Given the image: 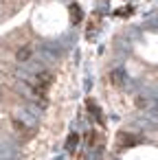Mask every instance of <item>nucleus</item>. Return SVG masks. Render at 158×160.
Returning a JSON list of instances; mask_svg holds the SVG:
<instances>
[{
    "mask_svg": "<svg viewBox=\"0 0 158 160\" xmlns=\"http://www.w3.org/2000/svg\"><path fill=\"white\" fill-rule=\"evenodd\" d=\"M51 81H53V75L51 72H40L38 79H35V83H33V92L44 97L46 90H48V86H51Z\"/></svg>",
    "mask_w": 158,
    "mask_h": 160,
    "instance_id": "nucleus-2",
    "label": "nucleus"
},
{
    "mask_svg": "<svg viewBox=\"0 0 158 160\" xmlns=\"http://www.w3.org/2000/svg\"><path fill=\"white\" fill-rule=\"evenodd\" d=\"M77 145H79V134H77V132H70L68 138H66V149H68V151H75Z\"/></svg>",
    "mask_w": 158,
    "mask_h": 160,
    "instance_id": "nucleus-4",
    "label": "nucleus"
},
{
    "mask_svg": "<svg viewBox=\"0 0 158 160\" xmlns=\"http://www.w3.org/2000/svg\"><path fill=\"white\" fill-rule=\"evenodd\" d=\"M31 55H33V48H31V46H22V48H18L16 59H18V62H27V59H31Z\"/></svg>",
    "mask_w": 158,
    "mask_h": 160,
    "instance_id": "nucleus-3",
    "label": "nucleus"
},
{
    "mask_svg": "<svg viewBox=\"0 0 158 160\" xmlns=\"http://www.w3.org/2000/svg\"><path fill=\"white\" fill-rule=\"evenodd\" d=\"M136 108H145V101L143 99H136Z\"/></svg>",
    "mask_w": 158,
    "mask_h": 160,
    "instance_id": "nucleus-7",
    "label": "nucleus"
},
{
    "mask_svg": "<svg viewBox=\"0 0 158 160\" xmlns=\"http://www.w3.org/2000/svg\"><path fill=\"white\" fill-rule=\"evenodd\" d=\"M110 83L112 86H121L123 83V68H116L110 72Z\"/></svg>",
    "mask_w": 158,
    "mask_h": 160,
    "instance_id": "nucleus-5",
    "label": "nucleus"
},
{
    "mask_svg": "<svg viewBox=\"0 0 158 160\" xmlns=\"http://www.w3.org/2000/svg\"><path fill=\"white\" fill-rule=\"evenodd\" d=\"M143 138L136 136V134H125V132H119L116 134V149H130V147H136Z\"/></svg>",
    "mask_w": 158,
    "mask_h": 160,
    "instance_id": "nucleus-1",
    "label": "nucleus"
},
{
    "mask_svg": "<svg viewBox=\"0 0 158 160\" xmlns=\"http://www.w3.org/2000/svg\"><path fill=\"white\" fill-rule=\"evenodd\" d=\"M70 20L77 24V22H81V9L77 7V5H70Z\"/></svg>",
    "mask_w": 158,
    "mask_h": 160,
    "instance_id": "nucleus-6",
    "label": "nucleus"
}]
</instances>
